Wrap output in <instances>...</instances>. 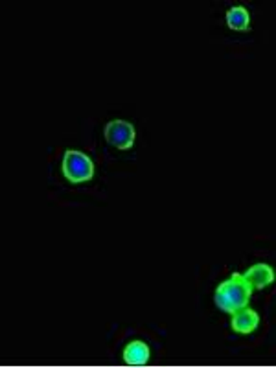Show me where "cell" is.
Here are the masks:
<instances>
[{
  "label": "cell",
  "instance_id": "cell-3",
  "mask_svg": "<svg viewBox=\"0 0 276 368\" xmlns=\"http://www.w3.org/2000/svg\"><path fill=\"white\" fill-rule=\"evenodd\" d=\"M134 138H137V131L129 122L115 120L105 125V140L118 149H129L134 144Z\"/></svg>",
  "mask_w": 276,
  "mask_h": 368
},
{
  "label": "cell",
  "instance_id": "cell-7",
  "mask_svg": "<svg viewBox=\"0 0 276 368\" xmlns=\"http://www.w3.org/2000/svg\"><path fill=\"white\" fill-rule=\"evenodd\" d=\"M226 24H229L230 30L245 32V30H248V24H251V15L243 6H234V8H230L226 11Z\"/></svg>",
  "mask_w": 276,
  "mask_h": 368
},
{
  "label": "cell",
  "instance_id": "cell-2",
  "mask_svg": "<svg viewBox=\"0 0 276 368\" xmlns=\"http://www.w3.org/2000/svg\"><path fill=\"white\" fill-rule=\"evenodd\" d=\"M63 173L70 183H85L94 175V164L85 153L69 149L63 159Z\"/></svg>",
  "mask_w": 276,
  "mask_h": 368
},
{
  "label": "cell",
  "instance_id": "cell-1",
  "mask_svg": "<svg viewBox=\"0 0 276 368\" xmlns=\"http://www.w3.org/2000/svg\"><path fill=\"white\" fill-rule=\"evenodd\" d=\"M251 294H253V285L243 276L234 272L229 280L221 282L216 289V306L226 313H236L247 308Z\"/></svg>",
  "mask_w": 276,
  "mask_h": 368
},
{
  "label": "cell",
  "instance_id": "cell-4",
  "mask_svg": "<svg viewBox=\"0 0 276 368\" xmlns=\"http://www.w3.org/2000/svg\"><path fill=\"white\" fill-rule=\"evenodd\" d=\"M241 276L253 287H256V289H263V287H267V285L272 284V280H275V272L265 263H256V265H253L245 272H241Z\"/></svg>",
  "mask_w": 276,
  "mask_h": 368
},
{
  "label": "cell",
  "instance_id": "cell-6",
  "mask_svg": "<svg viewBox=\"0 0 276 368\" xmlns=\"http://www.w3.org/2000/svg\"><path fill=\"white\" fill-rule=\"evenodd\" d=\"M124 359L129 364L142 367V364L147 363V359H149V348H147V345L142 343V340H133V343H129L125 346Z\"/></svg>",
  "mask_w": 276,
  "mask_h": 368
},
{
  "label": "cell",
  "instance_id": "cell-5",
  "mask_svg": "<svg viewBox=\"0 0 276 368\" xmlns=\"http://www.w3.org/2000/svg\"><path fill=\"white\" fill-rule=\"evenodd\" d=\"M232 315H234L232 317V330L238 331V333H243V335L256 330L258 324H260V317H258V313L254 309L243 308L232 313Z\"/></svg>",
  "mask_w": 276,
  "mask_h": 368
}]
</instances>
